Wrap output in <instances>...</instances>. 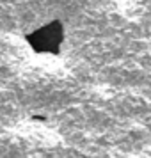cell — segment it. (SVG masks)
Wrapping results in <instances>:
<instances>
[{
	"mask_svg": "<svg viewBox=\"0 0 151 158\" xmlns=\"http://www.w3.org/2000/svg\"><path fill=\"white\" fill-rule=\"evenodd\" d=\"M23 41L36 55L57 57L62 53L66 43V27L62 20L52 18L48 22L39 23L37 27L23 34Z\"/></svg>",
	"mask_w": 151,
	"mask_h": 158,
	"instance_id": "6da1fadb",
	"label": "cell"
},
{
	"mask_svg": "<svg viewBox=\"0 0 151 158\" xmlns=\"http://www.w3.org/2000/svg\"><path fill=\"white\" fill-rule=\"evenodd\" d=\"M30 119H32V121H37V123H46V121H48V117H46V115H37V114H34Z\"/></svg>",
	"mask_w": 151,
	"mask_h": 158,
	"instance_id": "7a4b0ae2",
	"label": "cell"
}]
</instances>
